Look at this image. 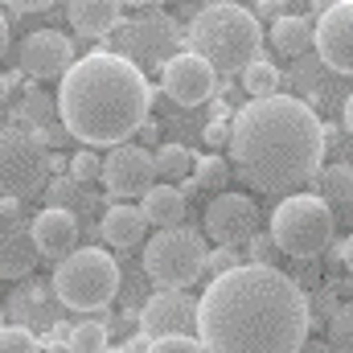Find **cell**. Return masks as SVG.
I'll list each match as a JSON object with an SVG mask.
<instances>
[{"instance_id": "cell-1", "label": "cell", "mask_w": 353, "mask_h": 353, "mask_svg": "<svg viewBox=\"0 0 353 353\" xmlns=\"http://www.w3.org/2000/svg\"><path fill=\"white\" fill-rule=\"evenodd\" d=\"M197 337L210 353H300L312 329L304 288L279 267H239L201 292Z\"/></svg>"}, {"instance_id": "cell-2", "label": "cell", "mask_w": 353, "mask_h": 353, "mask_svg": "<svg viewBox=\"0 0 353 353\" xmlns=\"http://www.w3.org/2000/svg\"><path fill=\"white\" fill-rule=\"evenodd\" d=\"M230 161L234 173L259 193H292L321 173L329 128L316 111L292 94L251 99L234 115Z\"/></svg>"}, {"instance_id": "cell-3", "label": "cell", "mask_w": 353, "mask_h": 353, "mask_svg": "<svg viewBox=\"0 0 353 353\" xmlns=\"http://www.w3.org/2000/svg\"><path fill=\"white\" fill-rule=\"evenodd\" d=\"M152 94L144 70L111 50L79 58V66L58 87V115L74 140L87 148H123L148 123Z\"/></svg>"}, {"instance_id": "cell-4", "label": "cell", "mask_w": 353, "mask_h": 353, "mask_svg": "<svg viewBox=\"0 0 353 353\" xmlns=\"http://www.w3.org/2000/svg\"><path fill=\"white\" fill-rule=\"evenodd\" d=\"M185 41L197 58L214 66L222 83H230L234 74L243 79L247 66L263 58V25L243 4H205L185 29Z\"/></svg>"}, {"instance_id": "cell-5", "label": "cell", "mask_w": 353, "mask_h": 353, "mask_svg": "<svg viewBox=\"0 0 353 353\" xmlns=\"http://www.w3.org/2000/svg\"><path fill=\"white\" fill-rule=\"evenodd\" d=\"M50 288L70 312H103L119 292V263L103 247H79L70 259L54 267Z\"/></svg>"}, {"instance_id": "cell-6", "label": "cell", "mask_w": 353, "mask_h": 353, "mask_svg": "<svg viewBox=\"0 0 353 353\" xmlns=\"http://www.w3.org/2000/svg\"><path fill=\"white\" fill-rule=\"evenodd\" d=\"M333 205L321 193H292L271 214V239L292 259H316L333 243Z\"/></svg>"}, {"instance_id": "cell-7", "label": "cell", "mask_w": 353, "mask_h": 353, "mask_svg": "<svg viewBox=\"0 0 353 353\" xmlns=\"http://www.w3.org/2000/svg\"><path fill=\"white\" fill-rule=\"evenodd\" d=\"M210 247L193 226H176V230H157L144 243V271L157 288L165 292H185L193 288L205 271H210Z\"/></svg>"}, {"instance_id": "cell-8", "label": "cell", "mask_w": 353, "mask_h": 353, "mask_svg": "<svg viewBox=\"0 0 353 353\" xmlns=\"http://www.w3.org/2000/svg\"><path fill=\"white\" fill-rule=\"evenodd\" d=\"M50 169H54V157L41 144V136L8 119L4 132H0V185H4V197L21 201V197H33L37 189H50Z\"/></svg>"}, {"instance_id": "cell-9", "label": "cell", "mask_w": 353, "mask_h": 353, "mask_svg": "<svg viewBox=\"0 0 353 353\" xmlns=\"http://www.w3.org/2000/svg\"><path fill=\"white\" fill-rule=\"evenodd\" d=\"M157 185H161L157 152H148L140 144H123V148H111L103 157V189H107V197H119V201L132 205V197L144 201Z\"/></svg>"}, {"instance_id": "cell-10", "label": "cell", "mask_w": 353, "mask_h": 353, "mask_svg": "<svg viewBox=\"0 0 353 353\" xmlns=\"http://www.w3.org/2000/svg\"><path fill=\"white\" fill-rule=\"evenodd\" d=\"M176 41H181V29L157 8H148L144 17L123 25V58H132L140 70L157 66L165 74V66L176 58Z\"/></svg>"}, {"instance_id": "cell-11", "label": "cell", "mask_w": 353, "mask_h": 353, "mask_svg": "<svg viewBox=\"0 0 353 353\" xmlns=\"http://www.w3.org/2000/svg\"><path fill=\"white\" fill-rule=\"evenodd\" d=\"M79 66L74 58V41L58 29H37L29 33L21 46H17V70L33 83H54V79H66L70 70Z\"/></svg>"}, {"instance_id": "cell-12", "label": "cell", "mask_w": 353, "mask_h": 353, "mask_svg": "<svg viewBox=\"0 0 353 353\" xmlns=\"http://www.w3.org/2000/svg\"><path fill=\"white\" fill-rule=\"evenodd\" d=\"M205 234L218 243V247H251V239H259V205L247 197V193H218L210 205H205Z\"/></svg>"}, {"instance_id": "cell-13", "label": "cell", "mask_w": 353, "mask_h": 353, "mask_svg": "<svg viewBox=\"0 0 353 353\" xmlns=\"http://www.w3.org/2000/svg\"><path fill=\"white\" fill-rule=\"evenodd\" d=\"M197 316L201 304H193L189 292H157L148 296V304L140 308V333L148 341H165V337H197Z\"/></svg>"}, {"instance_id": "cell-14", "label": "cell", "mask_w": 353, "mask_h": 353, "mask_svg": "<svg viewBox=\"0 0 353 353\" xmlns=\"http://www.w3.org/2000/svg\"><path fill=\"white\" fill-rule=\"evenodd\" d=\"M218 83L222 79L214 74V66L205 58H197L193 50L176 54L173 62L165 66V74H161V87H165V94L173 99L176 107H201L218 90Z\"/></svg>"}, {"instance_id": "cell-15", "label": "cell", "mask_w": 353, "mask_h": 353, "mask_svg": "<svg viewBox=\"0 0 353 353\" xmlns=\"http://www.w3.org/2000/svg\"><path fill=\"white\" fill-rule=\"evenodd\" d=\"M316 54L333 74H353V0L329 4L316 17Z\"/></svg>"}, {"instance_id": "cell-16", "label": "cell", "mask_w": 353, "mask_h": 353, "mask_svg": "<svg viewBox=\"0 0 353 353\" xmlns=\"http://www.w3.org/2000/svg\"><path fill=\"white\" fill-rule=\"evenodd\" d=\"M33 239H37V251L46 259H70L79 251V218L74 210L66 205H46L37 218H33Z\"/></svg>"}, {"instance_id": "cell-17", "label": "cell", "mask_w": 353, "mask_h": 353, "mask_svg": "<svg viewBox=\"0 0 353 353\" xmlns=\"http://www.w3.org/2000/svg\"><path fill=\"white\" fill-rule=\"evenodd\" d=\"M37 239H33V226H4V239H0V275L4 279H25L33 263H37Z\"/></svg>"}, {"instance_id": "cell-18", "label": "cell", "mask_w": 353, "mask_h": 353, "mask_svg": "<svg viewBox=\"0 0 353 353\" xmlns=\"http://www.w3.org/2000/svg\"><path fill=\"white\" fill-rule=\"evenodd\" d=\"M66 17H70V29L79 37H107L111 29H119L123 4H115V0H74V4H66Z\"/></svg>"}, {"instance_id": "cell-19", "label": "cell", "mask_w": 353, "mask_h": 353, "mask_svg": "<svg viewBox=\"0 0 353 353\" xmlns=\"http://www.w3.org/2000/svg\"><path fill=\"white\" fill-rule=\"evenodd\" d=\"M144 234H148V218H144V210H140V205L119 201V205H111V210L103 214V239H107L111 247H119V251L140 247V243H144Z\"/></svg>"}, {"instance_id": "cell-20", "label": "cell", "mask_w": 353, "mask_h": 353, "mask_svg": "<svg viewBox=\"0 0 353 353\" xmlns=\"http://www.w3.org/2000/svg\"><path fill=\"white\" fill-rule=\"evenodd\" d=\"M140 210H144V218H148V226H161V230H176L181 222H185V210H189V201H185V193H181V185H157L144 201H140Z\"/></svg>"}, {"instance_id": "cell-21", "label": "cell", "mask_w": 353, "mask_h": 353, "mask_svg": "<svg viewBox=\"0 0 353 353\" xmlns=\"http://www.w3.org/2000/svg\"><path fill=\"white\" fill-rule=\"evenodd\" d=\"M271 46L283 58H300V54H308L316 46V25L308 17H300V12H288V17H279L271 25Z\"/></svg>"}, {"instance_id": "cell-22", "label": "cell", "mask_w": 353, "mask_h": 353, "mask_svg": "<svg viewBox=\"0 0 353 353\" xmlns=\"http://www.w3.org/2000/svg\"><path fill=\"white\" fill-rule=\"evenodd\" d=\"M50 296H54V288H46V283H25V288L12 296V304H8V316H12L8 325H21V329H25V325H29V312L41 316L46 325H54V312L46 308ZM54 300H58V296H54Z\"/></svg>"}, {"instance_id": "cell-23", "label": "cell", "mask_w": 353, "mask_h": 353, "mask_svg": "<svg viewBox=\"0 0 353 353\" xmlns=\"http://www.w3.org/2000/svg\"><path fill=\"white\" fill-rule=\"evenodd\" d=\"M193 169H197V157H193L185 144H161V148H157V176H161L165 185L189 181Z\"/></svg>"}, {"instance_id": "cell-24", "label": "cell", "mask_w": 353, "mask_h": 353, "mask_svg": "<svg viewBox=\"0 0 353 353\" xmlns=\"http://www.w3.org/2000/svg\"><path fill=\"white\" fill-rule=\"evenodd\" d=\"M283 83V74H279V66L271 62V58H259V62H251L247 66V74H243V90L247 94H255V99H275V90Z\"/></svg>"}, {"instance_id": "cell-25", "label": "cell", "mask_w": 353, "mask_h": 353, "mask_svg": "<svg viewBox=\"0 0 353 353\" xmlns=\"http://www.w3.org/2000/svg\"><path fill=\"white\" fill-rule=\"evenodd\" d=\"M321 197L333 205H353V169L350 165H329L321 173Z\"/></svg>"}, {"instance_id": "cell-26", "label": "cell", "mask_w": 353, "mask_h": 353, "mask_svg": "<svg viewBox=\"0 0 353 353\" xmlns=\"http://www.w3.org/2000/svg\"><path fill=\"white\" fill-rule=\"evenodd\" d=\"M226 181H230V165H226V157H218V152L197 157V169H193V185H197V189L218 193V189H226Z\"/></svg>"}, {"instance_id": "cell-27", "label": "cell", "mask_w": 353, "mask_h": 353, "mask_svg": "<svg viewBox=\"0 0 353 353\" xmlns=\"http://www.w3.org/2000/svg\"><path fill=\"white\" fill-rule=\"evenodd\" d=\"M107 325L103 321H79L74 333H70V353H107Z\"/></svg>"}, {"instance_id": "cell-28", "label": "cell", "mask_w": 353, "mask_h": 353, "mask_svg": "<svg viewBox=\"0 0 353 353\" xmlns=\"http://www.w3.org/2000/svg\"><path fill=\"white\" fill-rule=\"evenodd\" d=\"M0 353H46V345L37 341V333H33V329L4 325V333H0Z\"/></svg>"}, {"instance_id": "cell-29", "label": "cell", "mask_w": 353, "mask_h": 353, "mask_svg": "<svg viewBox=\"0 0 353 353\" xmlns=\"http://www.w3.org/2000/svg\"><path fill=\"white\" fill-rule=\"evenodd\" d=\"M329 341L337 345V353H353V304L337 308V316L329 325Z\"/></svg>"}, {"instance_id": "cell-30", "label": "cell", "mask_w": 353, "mask_h": 353, "mask_svg": "<svg viewBox=\"0 0 353 353\" xmlns=\"http://www.w3.org/2000/svg\"><path fill=\"white\" fill-rule=\"evenodd\" d=\"M103 181V157H94V148H83L70 157V181Z\"/></svg>"}, {"instance_id": "cell-31", "label": "cell", "mask_w": 353, "mask_h": 353, "mask_svg": "<svg viewBox=\"0 0 353 353\" xmlns=\"http://www.w3.org/2000/svg\"><path fill=\"white\" fill-rule=\"evenodd\" d=\"M239 267H247V263H243V255H239L234 247H218V251L210 255V275H214V279H222V275H230V271H239Z\"/></svg>"}, {"instance_id": "cell-32", "label": "cell", "mask_w": 353, "mask_h": 353, "mask_svg": "<svg viewBox=\"0 0 353 353\" xmlns=\"http://www.w3.org/2000/svg\"><path fill=\"white\" fill-rule=\"evenodd\" d=\"M148 353H210L201 345V337H165V341H152Z\"/></svg>"}, {"instance_id": "cell-33", "label": "cell", "mask_w": 353, "mask_h": 353, "mask_svg": "<svg viewBox=\"0 0 353 353\" xmlns=\"http://www.w3.org/2000/svg\"><path fill=\"white\" fill-rule=\"evenodd\" d=\"M275 255H283V251H279V243H275L271 234L251 239V263H255V267H271V263H275Z\"/></svg>"}, {"instance_id": "cell-34", "label": "cell", "mask_w": 353, "mask_h": 353, "mask_svg": "<svg viewBox=\"0 0 353 353\" xmlns=\"http://www.w3.org/2000/svg\"><path fill=\"white\" fill-rule=\"evenodd\" d=\"M230 136H234V128H226V119H214V123H205V144H214V148H218V144H226Z\"/></svg>"}, {"instance_id": "cell-35", "label": "cell", "mask_w": 353, "mask_h": 353, "mask_svg": "<svg viewBox=\"0 0 353 353\" xmlns=\"http://www.w3.org/2000/svg\"><path fill=\"white\" fill-rule=\"evenodd\" d=\"M70 189H74V181H62V176H54V181H50V193H46V197H50V201L58 205V201H62V197H66Z\"/></svg>"}, {"instance_id": "cell-36", "label": "cell", "mask_w": 353, "mask_h": 353, "mask_svg": "<svg viewBox=\"0 0 353 353\" xmlns=\"http://www.w3.org/2000/svg\"><path fill=\"white\" fill-rule=\"evenodd\" d=\"M17 210H21V201H17V197H4V205H0L4 226H12V222H17Z\"/></svg>"}, {"instance_id": "cell-37", "label": "cell", "mask_w": 353, "mask_h": 353, "mask_svg": "<svg viewBox=\"0 0 353 353\" xmlns=\"http://www.w3.org/2000/svg\"><path fill=\"white\" fill-rule=\"evenodd\" d=\"M255 17H271V25H275V21L288 17V12H283V4H255Z\"/></svg>"}, {"instance_id": "cell-38", "label": "cell", "mask_w": 353, "mask_h": 353, "mask_svg": "<svg viewBox=\"0 0 353 353\" xmlns=\"http://www.w3.org/2000/svg\"><path fill=\"white\" fill-rule=\"evenodd\" d=\"M21 79H25L21 70H8V74H4V83H0V87H4V99H8V94H17V87H21Z\"/></svg>"}, {"instance_id": "cell-39", "label": "cell", "mask_w": 353, "mask_h": 353, "mask_svg": "<svg viewBox=\"0 0 353 353\" xmlns=\"http://www.w3.org/2000/svg\"><path fill=\"white\" fill-rule=\"evenodd\" d=\"M341 119H345V132L353 136V94L345 99V111H341Z\"/></svg>"}, {"instance_id": "cell-40", "label": "cell", "mask_w": 353, "mask_h": 353, "mask_svg": "<svg viewBox=\"0 0 353 353\" xmlns=\"http://www.w3.org/2000/svg\"><path fill=\"white\" fill-rule=\"evenodd\" d=\"M140 140H148V144H152V140H157V123H152V119H148V123H144V128H140Z\"/></svg>"}, {"instance_id": "cell-41", "label": "cell", "mask_w": 353, "mask_h": 353, "mask_svg": "<svg viewBox=\"0 0 353 353\" xmlns=\"http://www.w3.org/2000/svg\"><path fill=\"white\" fill-rule=\"evenodd\" d=\"M341 259H345V267H350V271H353V239H350V243H345V247H341Z\"/></svg>"}, {"instance_id": "cell-42", "label": "cell", "mask_w": 353, "mask_h": 353, "mask_svg": "<svg viewBox=\"0 0 353 353\" xmlns=\"http://www.w3.org/2000/svg\"><path fill=\"white\" fill-rule=\"evenodd\" d=\"M107 353H128V350H107Z\"/></svg>"}, {"instance_id": "cell-43", "label": "cell", "mask_w": 353, "mask_h": 353, "mask_svg": "<svg viewBox=\"0 0 353 353\" xmlns=\"http://www.w3.org/2000/svg\"><path fill=\"white\" fill-rule=\"evenodd\" d=\"M333 353H337V350H333Z\"/></svg>"}]
</instances>
